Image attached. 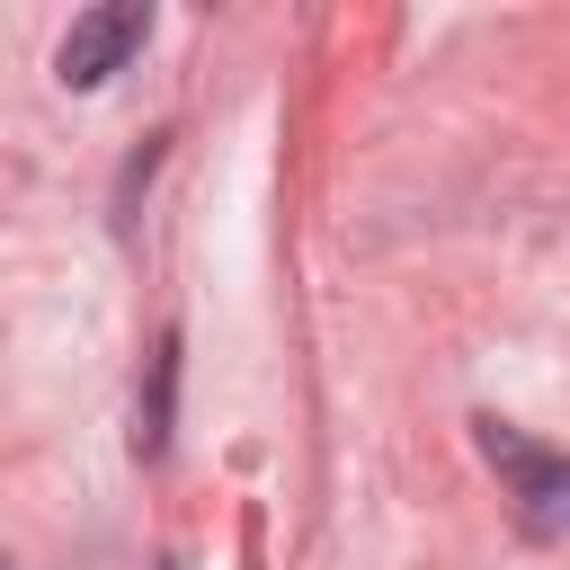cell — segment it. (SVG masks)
<instances>
[{"mask_svg": "<svg viewBox=\"0 0 570 570\" xmlns=\"http://www.w3.org/2000/svg\"><path fill=\"white\" fill-rule=\"evenodd\" d=\"M481 454L508 472V499H517L525 534L570 543V454H543V445H525V436L499 428V419H481Z\"/></svg>", "mask_w": 570, "mask_h": 570, "instance_id": "cell-1", "label": "cell"}, {"mask_svg": "<svg viewBox=\"0 0 570 570\" xmlns=\"http://www.w3.org/2000/svg\"><path fill=\"white\" fill-rule=\"evenodd\" d=\"M160 570H169V561H160Z\"/></svg>", "mask_w": 570, "mask_h": 570, "instance_id": "cell-4", "label": "cell"}, {"mask_svg": "<svg viewBox=\"0 0 570 570\" xmlns=\"http://www.w3.org/2000/svg\"><path fill=\"white\" fill-rule=\"evenodd\" d=\"M169 374H178V347L160 338L151 347V401H142V428H134V454H160L169 445Z\"/></svg>", "mask_w": 570, "mask_h": 570, "instance_id": "cell-3", "label": "cell"}, {"mask_svg": "<svg viewBox=\"0 0 570 570\" xmlns=\"http://www.w3.org/2000/svg\"><path fill=\"white\" fill-rule=\"evenodd\" d=\"M151 36V9L142 0H107V9H80L71 18V36H62V53H53V71H62V89H98L107 71H125V53Z\"/></svg>", "mask_w": 570, "mask_h": 570, "instance_id": "cell-2", "label": "cell"}]
</instances>
